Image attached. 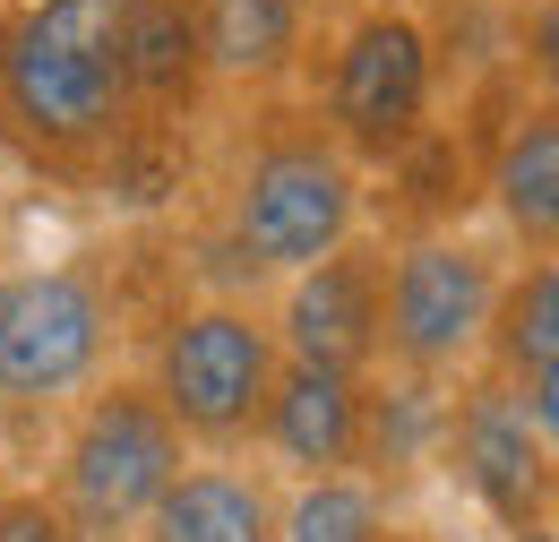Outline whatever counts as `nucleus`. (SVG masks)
<instances>
[{"label":"nucleus","mask_w":559,"mask_h":542,"mask_svg":"<svg viewBox=\"0 0 559 542\" xmlns=\"http://www.w3.org/2000/svg\"><path fill=\"white\" fill-rule=\"evenodd\" d=\"M130 121L121 0H17L0 17V138L26 164L86 181Z\"/></svg>","instance_id":"obj_1"},{"label":"nucleus","mask_w":559,"mask_h":542,"mask_svg":"<svg viewBox=\"0 0 559 542\" xmlns=\"http://www.w3.org/2000/svg\"><path fill=\"white\" fill-rule=\"evenodd\" d=\"M353 233H361V173L336 155V138L284 104L259 113L215 207V250L233 259V284H267V275L284 284L345 250Z\"/></svg>","instance_id":"obj_2"},{"label":"nucleus","mask_w":559,"mask_h":542,"mask_svg":"<svg viewBox=\"0 0 559 542\" xmlns=\"http://www.w3.org/2000/svg\"><path fill=\"white\" fill-rule=\"evenodd\" d=\"M439 104V35L396 0H353L310 52V121L336 138L353 173H388L414 155Z\"/></svg>","instance_id":"obj_3"},{"label":"nucleus","mask_w":559,"mask_h":542,"mask_svg":"<svg viewBox=\"0 0 559 542\" xmlns=\"http://www.w3.org/2000/svg\"><path fill=\"white\" fill-rule=\"evenodd\" d=\"M276 370L284 353L267 310L241 302V293H199V302H173L155 319L139 379L164 405V422L190 439V457H250Z\"/></svg>","instance_id":"obj_4"},{"label":"nucleus","mask_w":559,"mask_h":542,"mask_svg":"<svg viewBox=\"0 0 559 542\" xmlns=\"http://www.w3.org/2000/svg\"><path fill=\"white\" fill-rule=\"evenodd\" d=\"M181 466H190V439L164 422V405L146 397V379L112 370V379H95L61 413L44 499L70 517L78 542H139L146 508L164 499V482Z\"/></svg>","instance_id":"obj_5"},{"label":"nucleus","mask_w":559,"mask_h":542,"mask_svg":"<svg viewBox=\"0 0 559 542\" xmlns=\"http://www.w3.org/2000/svg\"><path fill=\"white\" fill-rule=\"evenodd\" d=\"M121 353V302L78 259L0 275V422H61V413L112 379Z\"/></svg>","instance_id":"obj_6"},{"label":"nucleus","mask_w":559,"mask_h":542,"mask_svg":"<svg viewBox=\"0 0 559 542\" xmlns=\"http://www.w3.org/2000/svg\"><path fill=\"white\" fill-rule=\"evenodd\" d=\"M508 250L483 233H405L379 275V370H414V379H465L483 362V328L508 284Z\"/></svg>","instance_id":"obj_7"},{"label":"nucleus","mask_w":559,"mask_h":542,"mask_svg":"<svg viewBox=\"0 0 559 542\" xmlns=\"http://www.w3.org/2000/svg\"><path fill=\"white\" fill-rule=\"evenodd\" d=\"M448 482L483 508L499 534L516 526H551V499H559V439L516 405L499 379L465 370L456 379V405H448V448H439Z\"/></svg>","instance_id":"obj_8"},{"label":"nucleus","mask_w":559,"mask_h":542,"mask_svg":"<svg viewBox=\"0 0 559 542\" xmlns=\"http://www.w3.org/2000/svg\"><path fill=\"white\" fill-rule=\"evenodd\" d=\"M379 275H388V241H361L328 250L319 268L284 275V302L267 310L284 362H310V370H345L370 379L379 370Z\"/></svg>","instance_id":"obj_9"},{"label":"nucleus","mask_w":559,"mask_h":542,"mask_svg":"<svg viewBox=\"0 0 559 542\" xmlns=\"http://www.w3.org/2000/svg\"><path fill=\"white\" fill-rule=\"evenodd\" d=\"M474 370L499 379V388L559 439V268L551 259H516V268H508Z\"/></svg>","instance_id":"obj_10"},{"label":"nucleus","mask_w":559,"mask_h":542,"mask_svg":"<svg viewBox=\"0 0 559 542\" xmlns=\"http://www.w3.org/2000/svg\"><path fill=\"white\" fill-rule=\"evenodd\" d=\"M448 405H456V379H414V370H370L361 379V448H353V474L370 482L388 508L439 466Z\"/></svg>","instance_id":"obj_11"},{"label":"nucleus","mask_w":559,"mask_h":542,"mask_svg":"<svg viewBox=\"0 0 559 542\" xmlns=\"http://www.w3.org/2000/svg\"><path fill=\"white\" fill-rule=\"evenodd\" d=\"M259 448H267L293 482L353 474V448H361V379L284 362L276 388H267V413H259Z\"/></svg>","instance_id":"obj_12"},{"label":"nucleus","mask_w":559,"mask_h":542,"mask_svg":"<svg viewBox=\"0 0 559 542\" xmlns=\"http://www.w3.org/2000/svg\"><path fill=\"white\" fill-rule=\"evenodd\" d=\"M310 17H319V0H199L207 86L284 95L310 69Z\"/></svg>","instance_id":"obj_13"},{"label":"nucleus","mask_w":559,"mask_h":542,"mask_svg":"<svg viewBox=\"0 0 559 542\" xmlns=\"http://www.w3.org/2000/svg\"><path fill=\"white\" fill-rule=\"evenodd\" d=\"M276 482L250 457H190L146 508L139 542H276Z\"/></svg>","instance_id":"obj_14"},{"label":"nucleus","mask_w":559,"mask_h":542,"mask_svg":"<svg viewBox=\"0 0 559 542\" xmlns=\"http://www.w3.org/2000/svg\"><path fill=\"white\" fill-rule=\"evenodd\" d=\"M483 199L508 233V250H525V259L559 250V113L543 95L508 113V130L483 164Z\"/></svg>","instance_id":"obj_15"},{"label":"nucleus","mask_w":559,"mask_h":542,"mask_svg":"<svg viewBox=\"0 0 559 542\" xmlns=\"http://www.w3.org/2000/svg\"><path fill=\"white\" fill-rule=\"evenodd\" d=\"M121 69L139 121H190L207 104V52H199V0H121Z\"/></svg>","instance_id":"obj_16"},{"label":"nucleus","mask_w":559,"mask_h":542,"mask_svg":"<svg viewBox=\"0 0 559 542\" xmlns=\"http://www.w3.org/2000/svg\"><path fill=\"white\" fill-rule=\"evenodd\" d=\"M86 190L104 207H130V215H155L190 190V146L173 121H130V130L104 146V164L86 173Z\"/></svg>","instance_id":"obj_17"},{"label":"nucleus","mask_w":559,"mask_h":542,"mask_svg":"<svg viewBox=\"0 0 559 542\" xmlns=\"http://www.w3.org/2000/svg\"><path fill=\"white\" fill-rule=\"evenodd\" d=\"M388 526H396V508L361 474L293 482L276 499V542H388Z\"/></svg>","instance_id":"obj_18"},{"label":"nucleus","mask_w":559,"mask_h":542,"mask_svg":"<svg viewBox=\"0 0 559 542\" xmlns=\"http://www.w3.org/2000/svg\"><path fill=\"white\" fill-rule=\"evenodd\" d=\"M0 542H78V534H70V517H61L44 491L0 482Z\"/></svg>","instance_id":"obj_19"},{"label":"nucleus","mask_w":559,"mask_h":542,"mask_svg":"<svg viewBox=\"0 0 559 542\" xmlns=\"http://www.w3.org/2000/svg\"><path fill=\"white\" fill-rule=\"evenodd\" d=\"M499 542H559V526H516V534H499Z\"/></svg>","instance_id":"obj_20"},{"label":"nucleus","mask_w":559,"mask_h":542,"mask_svg":"<svg viewBox=\"0 0 559 542\" xmlns=\"http://www.w3.org/2000/svg\"><path fill=\"white\" fill-rule=\"evenodd\" d=\"M388 542H448V534H430V526H388Z\"/></svg>","instance_id":"obj_21"},{"label":"nucleus","mask_w":559,"mask_h":542,"mask_svg":"<svg viewBox=\"0 0 559 542\" xmlns=\"http://www.w3.org/2000/svg\"><path fill=\"white\" fill-rule=\"evenodd\" d=\"M0 275H9V268H0Z\"/></svg>","instance_id":"obj_22"}]
</instances>
